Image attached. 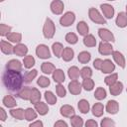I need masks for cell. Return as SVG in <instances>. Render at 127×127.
<instances>
[{
    "label": "cell",
    "mask_w": 127,
    "mask_h": 127,
    "mask_svg": "<svg viewBox=\"0 0 127 127\" xmlns=\"http://www.w3.org/2000/svg\"><path fill=\"white\" fill-rule=\"evenodd\" d=\"M36 55L38 56L39 59L47 60L51 58V51L47 45L41 44L36 48Z\"/></svg>",
    "instance_id": "cell-5"
},
{
    "label": "cell",
    "mask_w": 127,
    "mask_h": 127,
    "mask_svg": "<svg viewBox=\"0 0 127 127\" xmlns=\"http://www.w3.org/2000/svg\"><path fill=\"white\" fill-rule=\"evenodd\" d=\"M56 33V27H55V23L53 22L52 19L47 18L45 21V24L43 26V35L46 39L50 40L53 39Z\"/></svg>",
    "instance_id": "cell-2"
},
{
    "label": "cell",
    "mask_w": 127,
    "mask_h": 127,
    "mask_svg": "<svg viewBox=\"0 0 127 127\" xmlns=\"http://www.w3.org/2000/svg\"><path fill=\"white\" fill-rule=\"evenodd\" d=\"M83 45H84L85 47H88V48L95 47V46H96V39L94 38L93 35L87 34L86 36L83 37Z\"/></svg>",
    "instance_id": "cell-30"
},
{
    "label": "cell",
    "mask_w": 127,
    "mask_h": 127,
    "mask_svg": "<svg viewBox=\"0 0 127 127\" xmlns=\"http://www.w3.org/2000/svg\"><path fill=\"white\" fill-rule=\"evenodd\" d=\"M64 47L63 46V44L59 43V42H56L52 45V51L54 53V55L57 57V58H60L62 57V54H63V51H64Z\"/></svg>",
    "instance_id": "cell-33"
},
{
    "label": "cell",
    "mask_w": 127,
    "mask_h": 127,
    "mask_svg": "<svg viewBox=\"0 0 127 127\" xmlns=\"http://www.w3.org/2000/svg\"><path fill=\"white\" fill-rule=\"evenodd\" d=\"M7 40L10 43H14V44H19L22 41V34L21 33H15V32H11L6 36Z\"/></svg>",
    "instance_id": "cell-28"
},
{
    "label": "cell",
    "mask_w": 127,
    "mask_h": 127,
    "mask_svg": "<svg viewBox=\"0 0 127 127\" xmlns=\"http://www.w3.org/2000/svg\"><path fill=\"white\" fill-rule=\"evenodd\" d=\"M106 95H107V93H106V90L104 87L99 86L94 91V97L97 100H103L104 98H106Z\"/></svg>",
    "instance_id": "cell-40"
},
{
    "label": "cell",
    "mask_w": 127,
    "mask_h": 127,
    "mask_svg": "<svg viewBox=\"0 0 127 127\" xmlns=\"http://www.w3.org/2000/svg\"><path fill=\"white\" fill-rule=\"evenodd\" d=\"M118 80V73L114 72V73H109V75H107L105 78H104V82L106 85L110 86L112 85L113 83H115L116 81Z\"/></svg>",
    "instance_id": "cell-43"
},
{
    "label": "cell",
    "mask_w": 127,
    "mask_h": 127,
    "mask_svg": "<svg viewBox=\"0 0 127 127\" xmlns=\"http://www.w3.org/2000/svg\"><path fill=\"white\" fill-rule=\"evenodd\" d=\"M100 126L101 127H111V126H115V122L108 118V117H104L102 120H101V123H100Z\"/></svg>",
    "instance_id": "cell-49"
},
{
    "label": "cell",
    "mask_w": 127,
    "mask_h": 127,
    "mask_svg": "<svg viewBox=\"0 0 127 127\" xmlns=\"http://www.w3.org/2000/svg\"><path fill=\"white\" fill-rule=\"evenodd\" d=\"M90 59H91V55H90V53H88L86 51L80 52L77 56V60L80 64H87L90 61Z\"/></svg>",
    "instance_id": "cell-35"
},
{
    "label": "cell",
    "mask_w": 127,
    "mask_h": 127,
    "mask_svg": "<svg viewBox=\"0 0 127 127\" xmlns=\"http://www.w3.org/2000/svg\"><path fill=\"white\" fill-rule=\"evenodd\" d=\"M98 36L104 42H109V43L111 42V43H113L115 41V38H114V35L112 34V32L109 31L106 28H100L98 30Z\"/></svg>",
    "instance_id": "cell-6"
},
{
    "label": "cell",
    "mask_w": 127,
    "mask_h": 127,
    "mask_svg": "<svg viewBox=\"0 0 127 127\" xmlns=\"http://www.w3.org/2000/svg\"><path fill=\"white\" fill-rule=\"evenodd\" d=\"M43 122L40 121V120H37V121H34V122H31L29 124L30 127H43Z\"/></svg>",
    "instance_id": "cell-54"
},
{
    "label": "cell",
    "mask_w": 127,
    "mask_h": 127,
    "mask_svg": "<svg viewBox=\"0 0 127 127\" xmlns=\"http://www.w3.org/2000/svg\"><path fill=\"white\" fill-rule=\"evenodd\" d=\"M107 1H115V0H107Z\"/></svg>",
    "instance_id": "cell-57"
},
{
    "label": "cell",
    "mask_w": 127,
    "mask_h": 127,
    "mask_svg": "<svg viewBox=\"0 0 127 127\" xmlns=\"http://www.w3.org/2000/svg\"><path fill=\"white\" fill-rule=\"evenodd\" d=\"M98 52L99 54L103 55V56H108V55H111L112 52H113V47L112 45L109 43V42H100L99 44V47H98Z\"/></svg>",
    "instance_id": "cell-9"
},
{
    "label": "cell",
    "mask_w": 127,
    "mask_h": 127,
    "mask_svg": "<svg viewBox=\"0 0 127 127\" xmlns=\"http://www.w3.org/2000/svg\"><path fill=\"white\" fill-rule=\"evenodd\" d=\"M23 64H24V67L27 68V69H30L32 68L35 64H36V61H35V58L32 56V55H26L23 59Z\"/></svg>",
    "instance_id": "cell-29"
},
{
    "label": "cell",
    "mask_w": 127,
    "mask_h": 127,
    "mask_svg": "<svg viewBox=\"0 0 127 127\" xmlns=\"http://www.w3.org/2000/svg\"><path fill=\"white\" fill-rule=\"evenodd\" d=\"M11 30H12L11 26L3 24V23L0 24V35H1V37H6L9 33H11Z\"/></svg>",
    "instance_id": "cell-46"
},
{
    "label": "cell",
    "mask_w": 127,
    "mask_h": 127,
    "mask_svg": "<svg viewBox=\"0 0 127 127\" xmlns=\"http://www.w3.org/2000/svg\"><path fill=\"white\" fill-rule=\"evenodd\" d=\"M70 119V124H71V126H73V127H81V126H83L84 125V123H83V119L80 117V116H78V115H73L72 117H70L69 118Z\"/></svg>",
    "instance_id": "cell-42"
},
{
    "label": "cell",
    "mask_w": 127,
    "mask_h": 127,
    "mask_svg": "<svg viewBox=\"0 0 127 127\" xmlns=\"http://www.w3.org/2000/svg\"><path fill=\"white\" fill-rule=\"evenodd\" d=\"M45 99H46V102L50 105H54L56 104L57 102V96L51 91V90H47L45 91Z\"/></svg>",
    "instance_id": "cell-39"
},
{
    "label": "cell",
    "mask_w": 127,
    "mask_h": 127,
    "mask_svg": "<svg viewBox=\"0 0 127 127\" xmlns=\"http://www.w3.org/2000/svg\"><path fill=\"white\" fill-rule=\"evenodd\" d=\"M74 21H75V15H74V13L71 12V11L65 12V13L60 18V24H61L63 27H68V26L72 25Z\"/></svg>",
    "instance_id": "cell-4"
},
{
    "label": "cell",
    "mask_w": 127,
    "mask_h": 127,
    "mask_svg": "<svg viewBox=\"0 0 127 127\" xmlns=\"http://www.w3.org/2000/svg\"><path fill=\"white\" fill-rule=\"evenodd\" d=\"M41 97H42V95H41L40 90L36 87H33V92H32V95H31V98H30L29 101L32 104H35V103L41 101Z\"/></svg>",
    "instance_id": "cell-41"
},
{
    "label": "cell",
    "mask_w": 127,
    "mask_h": 127,
    "mask_svg": "<svg viewBox=\"0 0 127 127\" xmlns=\"http://www.w3.org/2000/svg\"><path fill=\"white\" fill-rule=\"evenodd\" d=\"M111 55H112V58H113L114 62H115L121 68H124L125 65H126V61H125V58H124V56L122 55V53H120L119 51H113Z\"/></svg>",
    "instance_id": "cell-11"
},
{
    "label": "cell",
    "mask_w": 127,
    "mask_h": 127,
    "mask_svg": "<svg viewBox=\"0 0 127 127\" xmlns=\"http://www.w3.org/2000/svg\"><path fill=\"white\" fill-rule=\"evenodd\" d=\"M7 119V113L5 111V109L3 107L0 108V120L1 121H5Z\"/></svg>",
    "instance_id": "cell-52"
},
{
    "label": "cell",
    "mask_w": 127,
    "mask_h": 127,
    "mask_svg": "<svg viewBox=\"0 0 127 127\" xmlns=\"http://www.w3.org/2000/svg\"><path fill=\"white\" fill-rule=\"evenodd\" d=\"M88 17L89 19L95 24H106V19L102 14L95 8H89L88 10Z\"/></svg>",
    "instance_id": "cell-3"
},
{
    "label": "cell",
    "mask_w": 127,
    "mask_h": 127,
    "mask_svg": "<svg viewBox=\"0 0 127 127\" xmlns=\"http://www.w3.org/2000/svg\"><path fill=\"white\" fill-rule=\"evenodd\" d=\"M2 103L5 107L7 108H14L16 105H17V102L15 100V98L12 96V95H6L3 100H2Z\"/></svg>",
    "instance_id": "cell-31"
},
{
    "label": "cell",
    "mask_w": 127,
    "mask_h": 127,
    "mask_svg": "<svg viewBox=\"0 0 127 127\" xmlns=\"http://www.w3.org/2000/svg\"><path fill=\"white\" fill-rule=\"evenodd\" d=\"M10 115L18 120H23L25 118V110L22 108H11Z\"/></svg>",
    "instance_id": "cell-27"
},
{
    "label": "cell",
    "mask_w": 127,
    "mask_h": 127,
    "mask_svg": "<svg viewBox=\"0 0 127 127\" xmlns=\"http://www.w3.org/2000/svg\"><path fill=\"white\" fill-rule=\"evenodd\" d=\"M84 125H85L86 127H97V126H98V123H97L95 120H93V119H88V120L84 123Z\"/></svg>",
    "instance_id": "cell-51"
},
{
    "label": "cell",
    "mask_w": 127,
    "mask_h": 127,
    "mask_svg": "<svg viewBox=\"0 0 127 127\" xmlns=\"http://www.w3.org/2000/svg\"><path fill=\"white\" fill-rule=\"evenodd\" d=\"M34 106H35L36 111H37L38 114H40V115H43V116H44V115H46V114L49 112V106H48V104L45 103V102L39 101V102L35 103Z\"/></svg>",
    "instance_id": "cell-21"
},
{
    "label": "cell",
    "mask_w": 127,
    "mask_h": 127,
    "mask_svg": "<svg viewBox=\"0 0 127 127\" xmlns=\"http://www.w3.org/2000/svg\"><path fill=\"white\" fill-rule=\"evenodd\" d=\"M115 69V64L112 63L111 60L109 59H105L103 60V64L101 66V72L102 73H112V71H114Z\"/></svg>",
    "instance_id": "cell-13"
},
{
    "label": "cell",
    "mask_w": 127,
    "mask_h": 127,
    "mask_svg": "<svg viewBox=\"0 0 127 127\" xmlns=\"http://www.w3.org/2000/svg\"><path fill=\"white\" fill-rule=\"evenodd\" d=\"M32 92H33V87L25 86V87H22L17 92V95H18L19 98H21L23 100H30L31 95H32Z\"/></svg>",
    "instance_id": "cell-14"
},
{
    "label": "cell",
    "mask_w": 127,
    "mask_h": 127,
    "mask_svg": "<svg viewBox=\"0 0 127 127\" xmlns=\"http://www.w3.org/2000/svg\"><path fill=\"white\" fill-rule=\"evenodd\" d=\"M91 111L95 117H101L103 115V112H104V106L100 102L94 103L93 106L91 107Z\"/></svg>",
    "instance_id": "cell-25"
},
{
    "label": "cell",
    "mask_w": 127,
    "mask_h": 127,
    "mask_svg": "<svg viewBox=\"0 0 127 127\" xmlns=\"http://www.w3.org/2000/svg\"><path fill=\"white\" fill-rule=\"evenodd\" d=\"M60 113H61L62 116L65 117V118H70V117H72V116L75 114V111H74V108H73L71 105L65 104V105L61 106V108H60Z\"/></svg>",
    "instance_id": "cell-12"
},
{
    "label": "cell",
    "mask_w": 127,
    "mask_h": 127,
    "mask_svg": "<svg viewBox=\"0 0 127 127\" xmlns=\"http://www.w3.org/2000/svg\"><path fill=\"white\" fill-rule=\"evenodd\" d=\"M76 30L78 32V34L82 37L86 36L88 34V31H89V28H88V25L86 24V22L84 21H79L76 25Z\"/></svg>",
    "instance_id": "cell-24"
},
{
    "label": "cell",
    "mask_w": 127,
    "mask_h": 127,
    "mask_svg": "<svg viewBox=\"0 0 127 127\" xmlns=\"http://www.w3.org/2000/svg\"><path fill=\"white\" fill-rule=\"evenodd\" d=\"M38 116V112L36 109H33L31 107H28L25 109V119L27 121H34Z\"/></svg>",
    "instance_id": "cell-32"
},
{
    "label": "cell",
    "mask_w": 127,
    "mask_h": 127,
    "mask_svg": "<svg viewBox=\"0 0 127 127\" xmlns=\"http://www.w3.org/2000/svg\"><path fill=\"white\" fill-rule=\"evenodd\" d=\"M37 83H38V85H39L40 87L46 88V87H48V86L50 85V83H51V80H50V78H49L48 76H45V75H41V76L38 78V80H37Z\"/></svg>",
    "instance_id": "cell-44"
},
{
    "label": "cell",
    "mask_w": 127,
    "mask_h": 127,
    "mask_svg": "<svg viewBox=\"0 0 127 127\" xmlns=\"http://www.w3.org/2000/svg\"><path fill=\"white\" fill-rule=\"evenodd\" d=\"M50 9H51V11H52L53 14H55V15H61L64 12V4L61 0H53L52 3H51V5H50Z\"/></svg>",
    "instance_id": "cell-7"
},
{
    "label": "cell",
    "mask_w": 127,
    "mask_h": 127,
    "mask_svg": "<svg viewBox=\"0 0 127 127\" xmlns=\"http://www.w3.org/2000/svg\"><path fill=\"white\" fill-rule=\"evenodd\" d=\"M0 49H1V52L5 55H11V54H14V47L12 46L11 43H9L8 41H4L2 40L1 43H0Z\"/></svg>",
    "instance_id": "cell-17"
},
{
    "label": "cell",
    "mask_w": 127,
    "mask_h": 127,
    "mask_svg": "<svg viewBox=\"0 0 127 127\" xmlns=\"http://www.w3.org/2000/svg\"><path fill=\"white\" fill-rule=\"evenodd\" d=\"M54 126L55 127H60V126L61 127H67V123L65 121H64V120H59V121L55 122Z\"/></svg>",
    "instance_id": "cell-53"
},
{
    "label": "cell",
    "mask_w": 127,
    "mask_h": 127,
    "mask_svg": "<svg viewBox=\"0 0 127 127\" xmlns=\"http://www.w3.org/2000/svg\"><path fill=\"white\" fill-rule=\"evenodd\" d=\"M56 69V66L54 65L53 63L50 62H44L41 65V70L45 74H52Z\"/></svg>",
    "instance_id": "cell-23"
},
{
    "label": "cell",
    "mask_w": 127,
    "mask_h": 127,
    "mask_svg": "<svg viewBox=\"0 0 127 127\" xmlns=\"http://www.w3.org/2000/svg\"><path fill=\"white\" fill-rule=\"evenodd\" d=\"M126 14H127V5H126Z\"/></svg>",
    "instance_id": "cell-56"
},
{
    "label": "cell",
    "mask_w": 127,
    "mask_h": 127,
    "mask_svg": "<svg viewBox=\"0 0 127 127\" xmlns=\"http://www.w3.org/2000/svg\"><path fill=\"white\" fill-rule=\"evenodd\" d=\"M65 41H66L68 44H70V45H74V44L77 43L78 37L76 36V34L70 32V33H67V34L65 35Z\"/></svg>",
    "instance_id": "cell-45"
},
{
    "label": "cell",
    "mask_w": 127,
    "mask_h": 127,
    "mask_svg": "<svg viewBox=\"0 0 127 127\" xmlns=\"http://www.w3.org/2000/svg\"><path fill=\"white\" fill-rule=\"evenodd\" d=\"M56 92H57V95L60 97H64L66 95V89L62 83H58L56 85Z\"/></svg>",
    "instance_id": "cell-47"
},
{
    "label": "cell",
    "mask_w": 127,
    "mask_h": 127,
    "mask_svg": "<svg viewBox=\"0 0 127 127\" xmlns=\"http://www.w3.org/2000/svg\"><path fill=\"white\" fill-rule=\"evenodd\" d=\"M52 76L56 83H63L65 80V74H64V70L60 69V68H56L55 71L52 73Z\"/></svg>",
    "instance_id": "cell-15"
},
{
    "label": "cell",
    "mask_w": 127,
    "mask_h": 127,
    "mask_svg": "<svg viewBox=\"0 0 127 127\" xmlns=\"http://www.w3.org/2000/svg\"><path fill=\"white\" fill-rule=\"evenodd\" d=\"M81 85H82V88L86 91H90L93 89L94 87V81L93 79H91V77H88V78H83L82 82H81Z\"/></svg>",
    "instance_id": "cell-38"
},
{
    "label": "cell",
    "mask_w": 127,
    "mask_h": 127,
    "mask_svg": "<svg viewBox=\"0 0 127 127\" xmlns=\"http://www.w3.org/2000/svg\"><path fill=\"white\" fill-rule=\"evenodd\" d=\"M4 1H5V0H0V2H4Z\"/></svg>",
    "instance_id": "cell-55"
},
{
    "label": "cell",
    "mask_w": 127,
    "mask_h": 127,
    "mask_svg": "<svg viewBox=\"0 0 127 127\" xmlns=\"http://www.w3.org/2000/svg\"><path fill=\"white\" fill-rule=\"evenodd\" d=\"M67 74H68V77L70 79H77L80 75V70L77 66L73 65L71 67L68 68V71H67Z\"/></svg>",
    "instance_id": "cell-36"
},
{
    "label": "cell",
    "mask_w": 127,
    "mask_h": 127,
    "mask_svg": "<svg viewBox=\"0 0 127 127\" xmlns=\"http://www.w3.org/2000/svg\"><path fill=\"white\" fill-rule=\"evenodd\" d=\"M100 9H101V12H102V15L106 18V19H112L113 16H114V13H115V10H114V7L108 3H104V4H101L100 5Z\"/></svg>",
    "instance_id": "cell-8"
},
{
    "label": "cell",
    "mask_w": 127,
    "mask_h": 127,
    "mask_svg": "<svg viewBox=\"0 0 127 127\" xmlns=\"http://www.w3.org/2000/svg\"><path fill=\"white\" fill-rule=\"evenodd\" d=\"M115 24L119 28H125L127 26V14L126 12H119L116 19H115Z\"/></svg>",
    "instance_id": "cell-16"
},
{
    "label": "cell",
    "mask_w": 127,
    "mask_h": 127,
    "mask_svg": "<svg viewBox=\"0 0 127 127\" xmlns=\"http://www.w3.org/2000/svg\"><path fill=\"white\" fill-rule=\"evenodd\" d=\"M105 109H106V112H108L109 114H116L119 110V104L116 100H109L105 106Z\"/></svg>",
    "instance_id": "cell-19"
},
{
    "label": "cell",
    "mask_w": 127,
    "mask_h": 127,
    "mask_svg": "<svg viewBox=\"0 0 127 127\" xmlns=\"http://www.w3.org/2000/svg\"><path fill=\"white\" fill-rule=\"evenodd\" d=\"M28 53V48L26 45L24 44H16V46L14 47V54L16 56H19V57H24L26 56Z\"/></svg>",
    "instance_id": "cell-22"
},
{
    "label": "cell",
    "mask_w": 127,
    "mask_h": 127,
    "mask_svg": "<svg viewBox=\"0 0 127 127\" xmlns=\"http://www.w3.org/2000/svg\"><path fill=\"white\" fill-rule=\"evenodd\" d=\"M92 75V70L89 66H84L80 69V76L82 78H88V77H91Z\"/></svg>",
    "instance_id": "cell-48"
},
{
    "label": "cell",
    "mask_w": 127,
    "mask_h": 127,
    "mask_svg": "<svg viewBox=\"0 0 127 127\" xmlns=\"http://www.w3.org/2000/svg\"><path fill=\"white\" fill-rule=\"evenodd\" d=\"M2 82L9 91L18 92L23 87L24 76L22 75L21 71L6 68L2 75Z\"/></svg>",
    "instance_id": "cell-1"
},
{
    "label": "cell",
    "mask_w": 127,
    "mask_h": 127,
    "mask_svg": "<svg viewBox=\"0 0 127 127\" xmlns=\"http://www.w3.org/2000/svg\"><path fill=\"white\" fill-rule=\"evenodd\" d=\"M74 57V51L69 48V47H65L63 51V54H62V58L64 62H70Z\"/></svg>",
    "instance_id": "cell-26"
},
{
    "label": "cell",
    "mask_w": 127,
    "mask_h": 127,
    "mask_svg": "<svg viewBox=\"0 0 127 127\" xmlns=\"http://www.w3.org/2000/svg\"><path fill=\"white\" fill-rule=\"evenodd\" d=\"M126 91H127V89H126Z\"/></svg>",
    "instance_id": "cell-58"
},
{
    "label": "cell",
    "mask_w": 127,
    "mask_h": 127,
    "mask_svg": "<svg viewBox=\"0 0 127 127\" xmlns=\"http://www.w3.org/2000/svg\"><path fill=\"white\" fill-rule=\"evenodd\" d=\"M68 90L71 94L73 95H77L81 92V89H82V85L81 83L77 80V79H71V81L68 83Z\"/></svg>",
    "instance_id": "cell-10"
},
{
    "label": "cell",
    "mask_w": 127,
    "mask_h": 127,
    "mask_svg": "<svg viewBox=\"0 0 127 127\" xmlns=\"http://www.w3.org/2000/svg\"><path fill=\"white\" fill-rule=\"evenodd\" d=\"M37 75H38V70L37 69H32L30 71H27L24 75V82H26V83L32 82L33 79H35Z\"/></svg>",
    "instance_id": "cell-37"
},
{
    "label": "cell",
    "mask_w": 127,
    "mask_h": 127,
    "mask_svg": "<svg viewBox=\"0 0 127 127\" xmlns=\"http://www.w3.org/2000/svg\"><path fill=\"white\" fill-rule=\"evenodd\" d=\"M77 107H78V110L82 113V114H86L88 111H89V102L86 100V99H80L77 103Z\"/></svg>",
    "instance_id": "cell-34"
},
{
    "label": "cell",
    "mask_w": 127,
    "mask_h": 127,
    "mask_svg": "<svg viewBox=\"0 0 127 127\" xmlns=\"http://www.w3.org/2000/svg\"><path fill=\"white\" fill-rule=\"evenodd\" d=\"M122 90H123V83L118 80L109 86V91H110L111 95H113V96H118L122 92Z\"/></svg>",
    "instance_id": "cell-18"
},
{
    "label": "cell",
    "mask_w": 127,
    "mask_h": 127,
    "mask_svg": "<svg viewBox=\"0 0 127 127\" xmlns=\"http://www.w3.org/2000/svg\"><path fill=\"white\" fill-rule=\"evenodd\" d=\"M6 68L7 69H12V70H17V71H21L22 70V64L19 60L13 59L10 60L7 64H6Z\"/></svg>",
    "instance_id": "cell-20"
},
{
    "label": "cell",
    "mask_w": 127,
    "mask_h": 127,
    "mask_svg": "<svg viewBox=\"0 0 127 127\" xmlns=\"http://www.w3.org/2000/svg\"><path fill=\"white\" fill-rule=\"evenodd\" d=\"M102 64H103V60H101V59H95L94 61H93V67L95 68V69H98V70H100L101 69V66H102Z\"/></svg>",
    "instance_id": "cell-50"
}]
</instances>
